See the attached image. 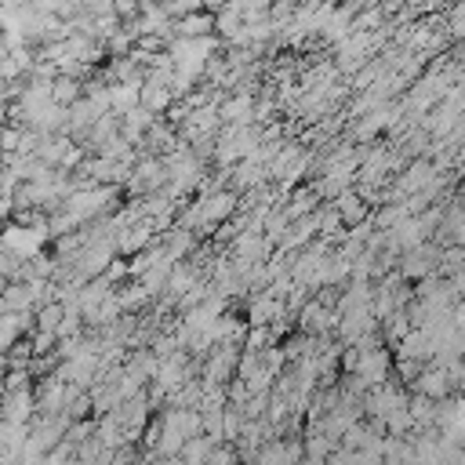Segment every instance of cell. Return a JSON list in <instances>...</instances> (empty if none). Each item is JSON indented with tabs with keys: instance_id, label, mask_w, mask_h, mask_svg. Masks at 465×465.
I'll use <instances>...</instances> for the list:
<instances>
[{
	"instance_id": "obj_8",
	"label": "cell",
	"mask_w": 465,
	"mask_h": 465,
	"mask_svg": "<svg viewBox=\"0 0 465 465\" xmlns=\"http://www.w3.org/2000/svg\"><path fill=\"white\" fill-rule=\"evenodd\" d=\"M247 109H251V98H247V94H240L236 102H229V105L222 109V116H225V120H232V124H243V120H247Z\"/></svg>"
},
{
	"instance_id": "obj_3",
	"label": "cell",
	"mask_w": 465,
	"mask_h": 465,
	"mask_svg": "<svg viewBox=\"0 0 465 465\" xmlns=\"http://www.w3.org/2000/svg\"><path fill=\"white\" fill-rule=\"evenodd\" d=\"M171 33L174 36H211L214 33V15L193 11V15H182V18H171Z\"/></svg>"
},
{
	"instance_id": "obj_9",
	"label": "cell",
	"mask_w": 465,
	"mask_h": 465,
	"mask_svg": "<svg viewBox=\"0 0 465 465\" xmlns=\"http://www.w3.org/2000/svg\"><path fill=\"white\" fill-rule=\"evenodd\" d=\"M338 203H341L338 211H341V218H345V222H360V214H363V207H360V200H356V196H341Z\"/></svg>"
},
{
	"instance_id": "obj_7",
	"label": "cell",
	"mask_w": 465,
	"mask_h": 465,
	"mask_svg": "<svg viewBox=\"0 0 465 465\" xmlns=\"http://www.w3.org/2000/svg\"><path fill=\"white\" fill-rule=\"evenodd\" d=\"M163 11L171 18H182V15H193V11H203V0H160Z\"/></svg>"
},
{
	"instance_id": "obj_10",
	"label": "cell",
	"mask_w": 465,
	"mask_h": 465,
	"mask_svg": "<svg viewBox=\"0 0 465 465\" xmlns=\"http://www.w3.org/2000/svg\"><path fill=\"white\" fill-rule=\"evenodd\" d=\"M4 124H11V98L7 94H0V127Z\"/></svg>"
},
{
	"instance_id": "obj_1",
	"label": "cell",
	"mask_w": 465,
	"mask_h": 465,
	"mask_svg": "<svg viewBox=\"0 0 465 465\" xmlns=\"http://www.w3.org/2000/svg\"><path fill=\"white\" fill-rule=\"evenodd\" d=\"M47 243V229H40V225H22V222H7L4 229H0V251H7L15 262H33L36 254H40V247Z\"/></svg>"
},
{
	"instance_id": "obj_2",
	"label": "cell",
	"mask_w": 465,
	"mask_h": 465,
	"mask_svg": "<svg viewBox=\"0 0 465 465\" xmlns=\"http://www.w3.org/2000/svg\"><path fill=\"white\" fill-rule=\"evenodd\" d=\"M33 411H36V392H33L29 385H25V389H11V392L0 396V418H4V421L29 425Z\"/></svg>"
},
{
	"instance_id": "obj_5",
	"label": "cell",
	"mask_w": 465,
	"mask_h": 465,
	"mask_svg": "<svg viewBox=\"0 0 465 465\" xmlns=\"http://www.w3.org/2000/svg\"><path fill=\"white\" fill-rule=\"evenodd\" d=\"M36 331H51V334H58V323L65 320V305H58V298L54 302H44V305H36Z\"/></svg>"
},
{
	"instance_id": "obj_11",
	"label": "cell",
	"mask_w": 465,
	"mask_h": 465,
	"mask_svg": "<svg viewBox=\"0 0 465 465\" xmlns=\"http://www.w3.org/2000/svg\"><path fill=\"white\" fill-rule=\"evenodd\" d=\"M0 94H7V76L0 73Z\"/></svg>"
},
{
	"instance_id": "obj_6",
	"label": "cell",
	"mask_w": 465,
	"mask_h": 465,
	"mask_svg": "<svg viewBox=\"0 0 465 465\" xmlns=\"http://www.w3.org/2000/svg\"><path fill=\"white\" fill-rule=\"evenodd\" d=\"M229 211H232V196H225V193H222V196H211V200L200 207L203 218H222V214H229Z\"/></svg>"
},
{
	"instance_id": "obj_4",
	"label": "cell",
	"mask_w": 465,
	"mask_h": 465,
	"mask_svg": "<svg viewBox=\"0 0 465 465\" xmlns=\"http://www.w3.org/2000/svg\"><path fill=\"white\" fill-rule=\"evenodd\" d=\"M51 98L58 102V105H73L76 98H80V84H76V76H69V73H54V80H51Z\"/></svg>"
}]
</instances>
